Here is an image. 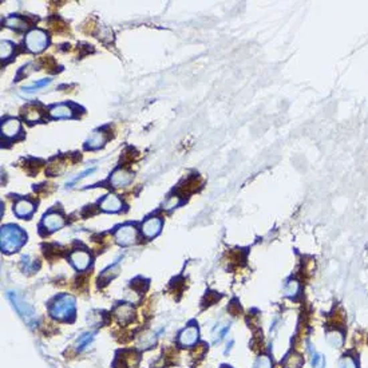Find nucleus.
Instances as JSON below:
<instances>
[{
  "instance_id": "11",
  "label": "nucleus",
  "mask_w": 368,
  "mask_h": 368,
  "mask_svg": "<svg viewBox=\"0 0 368 368\" xmlns=\"http://www.w3.org/2000/svg\"><path fill=\"white\" fill-rule=\"evenodd\" d=\"M134 313L135 312H134L133 307L129 304H121L114 311V315H116V317L121 324L130 323L131 320L134 319Z\"/></svg>"
},
{
  "instance_id": "31",
  "label": "nucleus",
  "mask_w": 368,
  "mask_h": 368,
  "mask_svg": "<svg viewBox=\"0 0 368 368\" xmlns=\"http://www.w3.org/2000/svg\"><path fill=\"white\" fill-rule=\"evenodd\" d=\"M178 204H179V198L175 197L174 196V197H170L167 201H165L164 206L166 209H173V208H175V206H177Z\"/></svg>"
},
{
  "instance_id": "3",
  "label": "nucleus",
  "mask_w": 368,
  "mask_h": 368,
  "mask_svg": "<svg viewBox=\"0 0 368 368\" xmlns=\"http://www.w3.org/2000/svg\"><path fill=\"white\" fill-rule=\"evenodd\" d=\"M49 43V36L45 31L32 30L27 33L26 46L31 52H41L47 47Z\"/></svg>"
},
{
  "instance_id": "22",
  "label": "nucleus",
  "mask_w": 368,
  "mask_h": 368,
  "mask_svg": "<svg viewBox=\"0 0 368 368\" xmlns=\"http://www.w3.org/2000/svg\"><path fill=\"white\" fill-rule=\"evenodd\" d=\"M123 364L126 368H135L138 365V361H139V357H138L137 352L134 351H129L123 355Z\"/></svg>"
},
{
  "instance_id": "8",
  "label": "nucleus",
  "mask_w": 368,
  "mask_h": 368,
  "mask_svg": "<svg viewBox=\"0 0 368 368\" xmlns=\"http://www.w3.org/2000/svg\"><path fill=\"white\" fill-rule=\"evenodd\" d=\"M161 229H162V221L157 217L149 218L142 225V233L148 238L156 237L157 234L161 232Z\"/></svg>"
},
{
  "instance_id": "23",
  "label": "nucleus",
  "mask_w": 368,
  "mask_h": 368,
  "mask_svg": "<svg viewBox=\"0 0 368 368\" xmlns=\"http://www.w3.org/2000/svg\"><path fill=\"white\" fill-rule=\"evenodd\" d=\"M299 290H300V284H299L298 280H289L288 283L285 284V288H284V292L288 298H295L298 296Z\"/></svg>"
},
{
  "instance_id": "5",
  "label": "nucleus",
  "mask_w": 368,
  "mask_h": 368,
  "mask_svg": "<svg viewBox=\"0 0 368 368\" xmlns=\"http://www.w3.org/2000/svg\"><path fill=\"white\" fill-rule=\"evenodd\" d=\"M8 298H10V300H11L12 303H14V307L18 309V312L20 313L27 321H30L31 319H33L32 308H31L28 304H26L22 299L19 298L18 295H15L14 292H10V293H8Z\"/></svg>"
},
{
  "instance_id": "7",
  "label": "nucleus",
  "mask_w": 368,
  "mask_h": 368,
  "mask_svg": "<svg viewBox=\"0 0 368 368\" xmlns=\"http://www.w3.org/2000/svg\"><path fill=\"white\" fill-rule=\"evenodd\" d=\"M70 261L78 271H85L91 263V257L85 250H75L70 254Z\"/></svg>"
},
{
  "instance_id": "29",
  "label": "nucleus",
  "mask_w": 368,
  "mask_h": 368,
  "mask_svg": "<svg viewBox=\"0 0 368 368\" xmlns=\"http://www.w3.org/2000/svg\"><path fill=\"white\" fill-rule=\"evenodd\" d=\"M93 338H94L93 334H85L83 336H81V339H79L78 343H77V348H78L79 351L85 350L86 347L90 344V342L93 340Z\"/></svg>"
},
{
  "instance_id": "14",
  "label": "nucleus",
  "mask_w": 368,
  "mask_h": 368,
  "mask_svg": "<svg viewBox=\"0 0 368 368\" xmlns=\"http://www.w3.org/2000/svg\"><path fill=\"white\" fill-rule=\"evenodd\" d=\"M325 340L332 348H342V346L344 344V335L340 329L334 328L325 334Z\"/></svg>"
},
{
  "instance_id": "21",
  "label": "nucleus",
  "mask_w": 368,
  "mask_h": 368,
  "mask_svg": "<svg viewBox=\"0 0 368 368\" xmlns=\"http://www.w3.org/2000/svg\"><path fill=\"white\" fill-rule=\"evenodd\" d=\"M339 368H359V361L353 355H344L339 360Z\"/></svg>"
},
{
  "instance_id": "26",
  "label": "nucleus",
  "mask_w": 368,
  "mask_h": 368,
  "mask_svg": "<svg viewBox=\"0 0 368 368\" xmlns=\"http://www.w3.org/2000/svg\"><path fill=\"white\" fill-rule=\"evenodd\" d=\"M156 343V335H153L152 332H146L145 335H142L141 340H139V346H143L142 348H149L153 344Z\"/></svg>"
},
{
  "instance_id": "9",
  "label": "nucleus",
  "mask_w": 368,
  "mask_h": 368,
  "mask_svg": "<svg viewBox=\"0 0 368 368\" xmlns=\"http://www.w3.org/2000/svg\"><path fill=\"white\" fill-rule=\"evenodd\" d=\"M64 225V218L59 213H49L43 218V227L49 232L59 231L60 228Z\"/></svg>"
},
{
  "instance_id": "32",
  "label": "nucleus",
  "mask_w": 368,
  "mask_h": 368,
  "mask_svg": "<svg viewBox=\"0 0 368 368\" xmlns=\"http://www.w3.org/2000/svg\"><path fill=\"white\" fill-rule=\"evenodd\" d=\"M94 171H95V169H94V167H93V169H87V170H85L83 173H81L78 177H75V178L72 179V182H71V183H74V182H77V181H79V179L85 178V177H87V174H91V173H94Z\"/></svg>"
},
{
  "instance_id": "16",
  "label": "nucleus",
  "mask_w": 368,
  "mask_h": 368,
  "mask_svg": "<svg viewBox=\"0 0 368 368\" xmlns=\"http://www.w3.org/2000/svg\"><path fill=\"white\" fill-rule=\"evenodd\" d=\"M303 364H304V357L298 352H289L283 360L284 368H301Z\"/></svg>"
},
{
  "instance_id": "12",
  "label": "nucleus",
  "mask_w": 368,
  "mask_h": 368,
  "mask_svg": "<svg viewBox=\"0 0 368 368\" xmlns=\"http://www.w3.org/2000/svg\"><path fill=\"white\" fill-rule=\"evenodd\" d=\"M100 209L104 210V212L116 213L122 209V202L114 194H108L107 197L100 202Z\"/></svg>"
},
{
  "instance_id": "15",
  "label": "nucleus",
  "mask_w": 368,
  "mask_h": 368,
  "mask_svg": "<svg viewBox=\"0 0 368 368\" xmlns=\"http://www.w3.org/2000/svg\"><path fill=\"white\" fill-rule=\"evenodd\" d=\"M33 209H35V206L31 201L19 200L14 206V212L18 217H28L32 214Z\"/></svg>"
},
{
  "instance_id": "28",
  "label": "nucleus",
  "mask_w": 368,
  "mask_h": 368,
  "mask_svg": "<svg viewBox=\"0 0 368 368\" xmlns=\"http://www.w3.org/2000/svg\"><path fill=\"white\" fill-rule=\"evenodd\" d=\"M51 83V79H43V81H39V82L36 83H33L32 86H28V87H26V89H23L26 93L31 94V93H35V91H38L39 89H43V87H46L47 85H50Z\"/></svg>"
},
{
  "instance_id": "30",
  "label": "nucleus",
  "mask_w": 368,
  "mask_h": 368,
  "mask_svg": "<svg viewBox=\"0 0 368 368\" xmlns=\"http://www.w3.org/2000/svg\"><path fill=\"white\" fill-rule=\"evenodd\" d=\"M312 368H325V357L321 353H315L313 355Z\"/></svg>"
},
{
  "instance_id": "18",
  "label": "nucleus",
  "mask_w": 368,
  "mask_h": 368,
  "mask_svg": "<svg viewBox=\"0 0 368 368\" xmlns=\"http://www.w3.org/2000/svg\"><path fill=\"white\" fill-rule=\"evenodd\" d=\"M23 117L26 121L28 122H38V121H41L42 119V108L39 106H35V104H30V106H27L24 108V112H23Z\"/></svg>"
},
{
  "instance_id": "13",
  "label": "nucleus",
  "mask_w": 368,
  "mask_h": 368,
  "mask_svg": "<svg viewBox=\"0 0 368 368\" xmlns=\"http://www.w3.org/2000/svg\"><path fill=\"white\" fill-rule=\"evenodd\" d=\"M19 131H20V122L15 118L7 119L2 125V134H3L4 137L14 138L18 135Z\"/></svg>"
},
{
  "instance_id": "27",
  "label": "nucleus",
  "mask_w": 368,
  "mask_h": 368,
  "mask_svg": "<svg viewBox=\"0 0 368 368\" xmlns=\"http://www.w3.org/2000/svg\"><path fill=\"white\" fill-rule=\"evenodd\" d=\"M254 368H273L272 359L268 355H260L254 363Z\"/></svg>"
},
{
  "instance_id": "17",
  "label": "nucleus",
  "mask_w": 368,
  "mask_h": 368,
  "mask_svg": "<svg viewBox=\"0 0 368 368\" xmlns=\"http://www.w3.org/2000/svg\"><path fill=\"white\" fill-rule=\"evenodd\" d=\"M104 141H106V135H104L103 131L97 130L90 135V138L86 142V146L89 149H98V148L103 145Z\"/></svg>"
},
{
  "instance_id": "2",
  "label": "nucleus",
  "mask_w": 368,
  "mask_h": 368,
  "mask_svg": "<svg viewBox=\"0 0 368 368\" xmlns=\"http://www.w3.org/2000/svg\"><path fill=\"white\" fill-rule=\"evenodd\" d=\"M50 313L54 319L72 320L75 315V299L71 295L60 296L51 305Z\"/></svg>"
},
{
  "instance_id": "6",
  "label": "nucleus",
  "mask_w": 368,
  "mask_h": 368,
  "mask_svg": "<svg viewBox=\"0 0 368 368\" xmlns=\"http://www.w3.org/2000/svg\"><path fill=\"white\" fill-rule=\"evenodd\" d=\"M198 340V328L196 325H190L186 327L178 336L179 346L182 347H192L196 344Z\"/></svg>"
},
{
  "instance_id": "25",
  "label": "nucleus",
  "mask_w": 368,
  "mask_h": 368,
  "mask_svg": "<svg viewBox=\"0 0 368 368\" xmlns=\"http://www.w3.org/2000/svg\"><path fill=\"white\" fill-rule=\"evenodd\" d=\"M12 52H14V45L12 43L7 41H3L0 43V56H2V59H8L12 55Z\"/></svg>"
},
{
  "instance_id": "4",
  "label": "nucleus",
  "mask_w": 368,
  "mask_h": 368,
  "mask_svg": "<svg viewBox=\"0 0 368 368\" xmlns=\"http://www.w3.org/2000/svg\"><path fill=\"white\" fill-rule=\"evenodd\" d=\"M114 237H116V241L119 245H131L137 241V229L133 225H123L116 232Z\"/></svg>"
},
{
  "instance_id": "1",
  "label": "nucleus",
  "mask_w": 368,
  "mask_h": 368,
  "mask_svg": "<svg viewBox=\"0 0 368 368\" xmlns=\"http://www.w3.org/2000/svg\"><path fill=\"white\" fill-rule=\"evenodd\" d=\"M26 240V233L15 225H6L0 231V246L4 253L16 252Z\"/></svg>"
},
{
  "instance_id": "10",
  "label": "nucleus",
  "mask_w": 368,
  "mask_h": 368,
  "mask_svg": "<svg viewBox=\"0 0 368 368\" xmlns=\"http://www.w3.org/2000/svg\"><path fill=\"white\" fill-rule=\"evenodd\" d=\"M133 181V174L130 171L125 170V169H118L113 173L112 178H110V182L114 188H122V186H126Z\"/></svg>"
},
{
  "instance_id": "20",
  "label": "nucleus",
  "mask_w": 368,
  "mask_h": 368,
  "mask_svg": "<svg viewBox=\"0 0 368 368\" xmlns=\"http://www.w3.org/2000/svg\"><path fill=\"white\" fill-rule=\"evenodd\" d=\"M200 185V179L197 177H190L189 179H186V182L179 188V193L182 194H190L196 192Z\"/></svg>"
},
{
  "instance_id": "24",
  "label": "nucleus",
  "mask_w": 368,
  "mask_h": 368,
  "mask_svg": "<svg viewBox=\"0 0 368 368\" xmlns=\"http://www.w3.org/2000/svg\"><path fill=\"white\" fill-rule=\"evenodd\" d=\"M6 24H7V27H10V28H18V30H23V28H26L27 27V23L24 22L22 18H19V16H10V18L6 20Z\"/></svg>"
},
{
  "instance_id": "19",
  "label": "nucleus",
  "mask_w": 368,
  "mask_h": 368,
  "mask_svg": "<svg viewBox=\"0 0 368 368\" xmlns=\"http://www.w3.org/2000/svg\"><path fill=\"white\" fill-rule=\"evenodd\" d=\"M50 116L52 118H71L72 110L66 104H56L50 110Z\"/></svg>"
}]
</instances>
